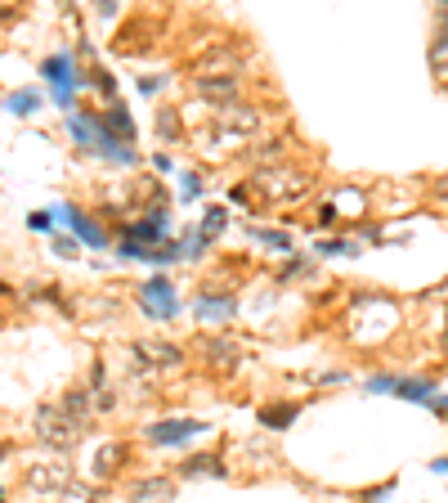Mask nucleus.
I'll return each mask as SVG.
<instances>
[{"label":"nucleus","mask_w":448,"mask_h":503,"mask_svg":"<svg viewBox=\"0 0 448 503\" xmlns=\"http://www.w3.org/2000/svg\"><path fill=\"white\" fill-rule=\"evenodd\" d=\"M251 185H256V193H260L265 202H278V207L301 202V198L310 193V176H305L301 167H296V162H282V167L256 171V176H251Z\"/></svg>","instance_id":"obj_1"},{"label":"nucleus","mask_w":448,"mask_h":503,"mask_svg":"<svg viewBox=\"0 0 448 503\" xmlns=\"http://www.w3.org/2000/svg\"><path fill=\"white\" fill-rule=\"evenodd\" d=\"M32 427H36V441L45 445V450H77L81 445V436L90 427H81V422H72L58 405H41L36 413H32Z\"/></svg>","instance_id":"obj_2"},{"label":"nucleus","mask_w":448,"mask_h":503,"mask_svg":"<svg viewBox=\"0 0 448 503\" xmlns=\"http://www.w3.org/2000/svg\"><path fill=\"white\" fill-rule=\"evenodd\" d=\"M247 59H251V45L247 41L206 45L202 54H193V77H224V72H243Z\"/></svg>","instance_id":"obj_3"},{"label":"nucleus","mask_w":448,"mask_h":503,"mask_svg":"<svg viewBox=\"0 0 448 503\" xmlns=\"http://www.w3.org/2000/svg\"><path fill=\"white\" fill-rule=\"evenodd\" d=\"M77 481L72 476V468L63 463V459H45V463H32L27 472H23V485L36 494V499H63V490Z\"/></svg>","instance_id":"obj_4"},{"label":"nucleus","mask_w":448,"mask_h":503,"mask_svg":"<svg viewBox=\"0 0 448 503\" xmlns=\"http://www.w3.org/2000/svg\"><path fill=\"white\" fill-rule=\"evenodd\" d=\"M197 355L206 359L211 373H238V365H243V346L234 342V333H202Z\"/></svg>","instance_id":"obj_5"},{"label":"nucleus","mask_w":448,"mask_h":503,"mask_svg":"<svg viewBox=\"0 0 448 503\" xmlns=\"http://www.w3.org/2000/svg\"><path fill=\"white\" fill-rule=\"evenodd\" d=\"M189 90H193L197 99L215 104V108H229V104L243 99L247 77H243V72H224V77H189Z\"/></svg>","instance_id":"obj_6"},{"label":"nucleus","mask_w":448,"mask_h":503,"mask_svg":"<svg viewBox=\"0 0 448 503\" xmlns=\"http://www.w3.org/2000/svg\"><path fill=\"white\" fill-rule=\"evenodd\" d=\"M171 234V211L166 207H153V211H143V221H130L121 225V243H139V248H162Z\"/></svg>","instance_id":"obj_7"},{"label":"nucleus","mask_w":448,"mask_h":503,"mask_svg":"<svg viewBox=\"0 0 448 503\" xmlns=\"http://www.w3.org/2000/svg\"><path fill=\"white\" fill-rule=\"evenodd\" d=\"M220 130H229V135H238V139H251V135H260L265 130V108L260 104H247V99H238V104H229V108H215V117H211Z\"/></svg>","instance_id":"obj_8"},{"label":"nucleus","mask_w":448,"mask_h":503,"mask_svg":"<svg viewBox=\"0 0 448 503\" xmlns=\"http://www.w3.org/2000/svg\"><path fill=\"white\" fill-rule=\"evenodd\" d=\"M126 350H135L143 365H153L158 373H175V369H184V346H175V342H166V337H139V342H130Z\"/></svg>","instance_id":"obj_9"},{"label":"nucleus","mask_w":448,"mask_h":503,"mask_svg":"<svg viewBox=\"0 0 448 503\" xmlns=\"http://www.w3.org/2000/svg\"><path fill=\"white\" fill-rule=\"evenodd\" d=\"M202 431H211V427L197 422V418H162V422H148L143 427V441L166 450V445H184L189 436H202Z\"/></svg>","instance_id":"obj_10"},{"label":"nucleus","mask_w":448,"mask_h":503,"mask_svg":"<svg viewBox=\"0 0 448 503\" xmlns=\"http://www.w3.org/2000/svg\"><path fill=\"white\" fill-rule=\"evenodd\" d=\"M139 306L148 310V315H153V319H175L180 315V302H175V287L158 274V279H148L143 287H139Z\"/></svg>","instance_id":"obj_11"},{"label":"nucleus","mask_w":448,"mask_h":503,"mask_svg":"<svg viewBox=\"0 0 448 503\" xmlns=\"http://www.w3.org/2000/svg\"><path fill=\"white\" fill-rule=\"evenodd\" d=\"M238 315V297L234 293H215V287H206V293L193 297V319L197 324H224Z\"/></svg>","instance_id":"obj_12"},{"label":"nucleus","mask_w":448,"mask_h":503,"mask_svg":"<svg viewBox=\"0 0 448 503\" xmlns=\"http://www.w3.org/2000/svg\"><path fill=\"white\" fill-rule=\"evenodd\" d=\"M126 463H130L126 441H104V445L95 450V459H90V472H95V481L104 485V481H112L117 472H126Z\"/></svg>","instance_id":"obj_13"},{"label":"nucleus","mask_w":448,"mask_h":503,"mask_svg":"<svg viewBox=\"0 0 448 503\" xmlns=\"http://www.w3.org/2000/svg\"><path fill=\"white\" fill-rule=\"evenodd\" d=\"M126 499L130 503H171L175 499V481L171 476H135L126 485Z\"/></svg>","instance_id":"obj_14"},{"label":"nucleus","mask_w":448,"mask_h":503,"mask_svg":"<svg viewBox=\"0 0 448 503\" xmlns=\"http://www.w3.org/2000/svg\"><path fill=\"white\" fill-rule=\"evenodd\" d=\"M243 162L251 167V176L256 171H269V167H282L287 162V139H260V144H251V149H243Z\"/></svg>","instance_id":"obj_15"},{"label":"nucleus","mask_w":448,"mask_h":503,"mask_svg":"<svg viewBox=\"0 0 448 503\" xmlns=\"http://www.w3.org/2000/svg\"><path fill=\"white\" fill-rule=\"evenodd\" d=\"M58 409L72 418V422H81V427H95V391L90 387H72V391H63L58 396Z\"/></svg>","instance_id":"obj_16"},{"label":"nucleus","mask_w":448,"mask_h":503,"mask_svg":"<svg viewBox=\"0 0 448 503\" xmlns=\"http://www.w3.org/2000/svg\"><path fill=\"white\" fill-rule=\"evenodd\" d=\"M41 77H45L54 90H81V86H90V77H72V59H67V54H50V59L41 63Z\"/></svg>","instance_id":"obj_17"},{"label":"nucleus","mask_w":448,"mask_h":503,"mask_svg":"<svg viewBox=\"0 0 448 503\" xmlns=\"http://www.w3.org/2000/svg\"><path fill=\"white\" fill-rule=\"evenodd\" d=\"M180 476H189V481H197V476H215V481H224L229 476V463H224V454H189L180 468H175Z\"/></svg>","instance_id":"obj_18"},{"label":"nucleus","mask_w":448,"mask_h":503,"mask_svg":"<svg viewBox=\"0 0 448 503\" xmlns=\"http://www.w3.org/2000/svg\"><path fill=\"white\" fill-rule=\"evenodd\" d=\"M54 216H67V225L77 230V239H86L90 248H104V243H108V234L90 221V216H86L81 207H54Z\"/></svg>","instance_id":"obj_19"},{"label":"nucleus","mask_w":448,"mask_h":503,"mask_svg":"<svg viewBox=\"0 0 448 503\" xmlns=\"http://www.w3.org/2000/svg\"><path fill=\"white\" fill-rule=\"evenodd\" d=\"M256 418H260V427H265V431H287V427H291L296 418H301V400H282V405H265V409H260Z\"/></svg>","instance_id":"obj_20"},{"label":"nucleus","mask_w":448,"mask_h":503,"mask_svg":"<svg viewBox=\"0 0 448 503\" xmlns=\"http://www.w3.org/2000/svg\"><path fill=\"white\" fill-rule=\"evenodd\" d=\"M148 32H158L153 19H130V23L117 32V50H121V54H139V50H148V41H143Z\"/></svg>","instance_id":"obj_21"},{"label":"nucleus","mask_w":448,"mask_h":503,"mask_svg":"<svg viewBox=\"0 0 448 503\" xmlns=\"http://www.w3.org/2000/svg\"><path fill=\"white\" fill-rule=\"evenodd\" d=\"M99 126L112 135V139H135V122H130V113L121 108V104H112V108H104V117H99Z\"/></svg>","instance_id":"obj_22"},{"label":"nucleus","mask_w":448,"mask_h":503,"mask_svg":"<svg viewBox=\"0 0 448 503\" xmlns=\"http://www.w3.org/2000/svg\"><path fill=\"white\" fill-rule=\"evenodd\" d=\"M395 396L399 400H413V405H430L435 400V378H404Z\"/></svg>","instance_id":"obj_23"},{"label":"nucleus","mask_w":448,"mask_h":503,"mask_svg":"<svg viewBox=\"0 0 448 503\" xmlns=\"http://www.w3.org/2000/svg\"><path fill=\"white\" fill-rule=\"evenodd\" d=\"M158 135H162L166 144L184 139V122H180V108H162V113H158Z\"/></svg>","instance_id":"obj_24"},{"label":"nucleus","mask_w":448,"mask_h":503,"mask_svg":"<svg viewBox=\"0 0 448 503\" xmlns=\"http://www.w3.org/2000/svg\"><path fill=\"white\" fill-rule=\"evenodd\" d=\"M426 59H430V72H435V77H444V72H448V32H435Z\"/></svg>","instance_id":"obj_25"},{"label":"nucleus","mask_w":448,"mask_h":503,"mask_svg":"<svg viewBox=\"0 0 448 503\" xmlns=\"http://www.w3.org/2000/svg\"><path fill=\"white\" fill-rule=\"evenodd\" d=\"M104 499V490L99 485H86V481H72L67 490H63V499L58 503H99Z\"/></svg>","instance_id":"obj_26"},{"label":"nucleus","mask_w":448,"mask_h":503,"mask_svg":"<svg viewBox=\"0 0 448 503\" xmlns=\"http://www.w3.org/2000/svg\"><path fill=\"white\" fill-rule=\"evenodd\" d=\"M251 230V239H260L265 248H274V252H287L291 256V234H282V230H256V225H247Z\"/></svg>","instance_id":"obj_27"},{"label":"nucleus","mask_w":448,"mask_h":503,"mask_svg":"<svg viewBox=\"0 0 448 503\" xmlns=\"http://www.w3.org/2000/svg\"><path fill=\"white\" fill-rule=\"evenodd\" d=\"M206 248H211V243L202 239V230H189V234L180 239V261H202Z\"/></svg>","instance_id":"obj_28"},{"label":"nucleus","mask_w":448,"mask_h":503,"mask_svg":"<svg viewBox=\"0 0 448 503\" xmlns=\"http://www.w3.org/2000/svg\"><path fill=\"white\" fill-rule=\"evenodd\" d=\"M224 225H229L224 207H211V211L202 216V239H206V243H211V239H220V234H224Z\"/></svg>","instance_id":"obj_29"},{"label":"nucleus","mask_w":448,"mask_h":503,"mask_svg":"<svg viewBox=\"0 0 448 503\" xmlns=\"http://www.w3.org/2000/svg\"><path fill=\"white\" fill-rule=\"evenodd\" d=\"M310 270H314V261H310V256H291V261H282V265H278V283L301 279V274H310Z\"/></svg>","instance_id":"obj_30"},{"label":"nucleus","mask_w":448,"mask_h":503,"mask_svg":"<svg viewBox=\"0 0 448 503\" xmlns=\"http://www.w3.org/2000/svg\"><path fill=\"white\" fill-rule=\"evenodd\" d=\"M399 382H404L399 373H372V378H367L363 387H367L372 396H386V391H399Z\"/></svg>","instance_id":"obj_31"},{"label":"nucleus","mask_w":448,"mask_h":503,"mask_svg":"<svg viewBox=\"0 0 448 503\" xmlns=\"http://www.w3.org/2000/svg\"><path fill=\"white\" fill-rule=\"evenodd\" d=\"M5 108H10V113H19V117H27L32 108H41V95H32V90H19V95H10V99H5Z\"/></svg>","instance_id":"obj_32"},{"label":"nucleus","mask_w":448,"mask_h":503,"mask_svg":"<svg viewBox=\"0 0 448 503\" xmlns=\"http://www.w3.org/2000/svg\"><path fill=\"white\" fill-rule=\"evenodd\" d=\"M319 256H359V248L350 239H328V243H319Z\"/></svg>","instance_id":"obj_33"},{"label":"nucleus","mask_w":448,"mask_h":503,"mask_svg":"<svg viewBox=\"0 0 448 503\" xmlns=\"http://www.w3.org/2000/svg\"><path fill=\"white\" fill-rule=\"evenodd\" d=\"M90 82H95V90H99L104 99H112V95H117V82H112V72L95 67V72H90Z\"/></svg>","instance_id":"obj_34"},{"label":"nucleus","mask_w":448,"mask_h":503,"mask_svg":"<svg viewBox=\"0 0 448 503\" xmlns=\"http://www.w3.org/2000/svg\"><path fill=\"white\" fill-rule=\"evenodd\" d=\"M430 202H435V207H448V171L430 180Z\"/></svg>","instance_id":"obj_35"},{"label":"nucleus","mask_w":448,"mask_h":503,"mask_svg":"<svg viewBox=\"0 0 448 503\" xmlns=\"http://www.w3.org/2000/svg\"><path fill=\"white\" fill-rule=\"evenodd\" d=\"M112 409H117V396H112L108 387H104V391H95V413L104 418V413H112Z\"/></svg>","instance_id":"obj_36"},{"label":"nucleus","mask_w":448,"mask_h":503,"mask_svg":"<svg viewBox=\"0 0 448 503\" xmlns=\"http://www.w3.org/2000/svg\"><path fill=\"white\" fill-rule=\"evenodd\" d=\"M27 225H32L36 234H45V230L54 225V211H32V216H27Z\"/></svg>","instance_id":"obj_37"},{"label":"nucleus","mask_w":448,"mask_h":503,"mask_svg":"<svg viewBox=\"0 0 448 503\" xmlns=\"http://www.w3.org/2000/svg\"><path fill=\"white\" fill-rule=\"evenodd\" d=\"M319 225H323V230L341 225V221H336V202H323V207H319Z\"/></svg>","instance_id":"obj_38"},{"label":"nucleus","mask_w":448,"mask_h":503,"mask_svg":"<svg viewBox=\"0 0 448 503\" xmlns=\"http://www.w3.org/2000/svg\"><path fill=\"white\" fill-rule=\"evenodd\" d=\"M390 490H395V481H386L382 490H363V503H386V499H390Z\"/></svg>","instance_id":"obj_39"},{"label":"nucleus","mask_w":448,"mask_h":503,"mask_svg":"<svg viewBox=\"0 0 448 503\" xmlns=\"http://www.w3.org/2000/svg\"><path fill=\"white\" fill-rule=\"evenodd\" d=\"M184 198H202V176H197V171L184 176Z\"/></svg>","instance_id":"obj_40"},{"label":"nucleus","mask_w":448,"mask_h":503,"mask_svg":"<svg viewBox=\"0 0 448 503\" xmlns=\"http://www.w3.org/2000/svg\"><path fill=\"white\" fill-rule=\"evenodd\" d=\"M50 243H54V252H58V256H72V252H77V243H72V239H63V234H54Z\"/></svg>","instance_id":"obj_41"},{"label":"nucleus","mask_w":448,"mask_h":503,"mask_svg":"<svg viewBox=\"0 0 448 503\" xmlns=\"http://www.w3.org/2000/svg\"><path fill=\"white\" fill-rule=\"evenodd\" d=\"M247 198H251V193H247V185H229V202L247 207Z\"/></svg>","instance_id":"obj_42"},{"label":"nucleus","mask_w":448,"mask_h":503,"mask_svg":"<svg viewBox=\"0 0 448 503\" xmlns=\"http://www.w3.org/2000/svg\"><path fill=\"white\" fill-rule=\"evenodd\" d=\"M314 382H350V373L345 369H332V373H319Z\"/></svg>","instance_id":"obj_43"},{"label":"nucleus","mask_w":448,"mask_h":503,"mask_svg":"<svg viewBox=\"0 0 448 503\" xmlns=\"http://www.w3.org/2000/svg\"><path fill=\"white\" fill-rule=\"evenodd\" d=\"M99 19H117V0H99Z\"/></svg>","instance_id":"obj_44"},{"label":"nucleus","mask_w":448,"mask_h":503,"mask_svg":"<svg viewBox=\"0 0 448 503\" xmlns=\"http://www.w3.org/2000/svg\"><path fill=\"white\" fill-rule=\"evenodd\" d=\"M435 23H439V32H448V5H435Z\"/></svg>","instance_id":"obj_45"},{"label":"nucleus","mask_w":448,"mask_h":503,"mask_svg":"<svg viewBox=\"0 0 448 503\" xmlns=\"http://www.w3.org/2000/svg\"><path fill=\"white\" fill-rule=\"evenodd\" d=\"M158 86H162L158 77H143V82H139V90H143V95H158Z\"/></svg>","instance_id":"obj_46"},{"label":"nucleus","mask_w":448,"mask_h":503,"mask_svg":"<svg viewBox=\"0 0 448 503\" xmlns=\"http://www.w3.org/2000/svg\"><path fill=\"white\" fill-rule=\"evenodd\" d=\"M54 104L58 108H72V90H54Z\"/></svg>","instance_id":"obj_47"},{"label":"nucleus","mask_w":448,"mask_h":503,"mask_svg":"<svg viewBox=\"0 0 448 503\" xmlns=\"http://www.w3.org/2000/svg\"><path fill=\"white\" fill-rule=\"evenodd\" d=\"M153 167H158V171L166 176V171H171V158H166V153H153Z\"/></svg>","instance_id":"obj_48"},{"label":"nucleus","mask_w":448,"mask_h":503,"mask_svg":"<svg viewBox=\"0 0 448 503\" xmlns=\"http://www.w3.org/2000/svg\"><path fill=\"white\" fill-rule=\"evenodd\" d=\"M439 346H444V355H448V328H444V337H439Z\"/></svg>","instance_id":"obj_49"}]
</instances>
